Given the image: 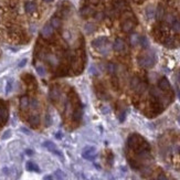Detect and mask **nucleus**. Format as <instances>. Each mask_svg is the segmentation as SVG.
I'll list each match as a JSON object with an SVG mask.
<instances>
[{"mask_svg":"<svg viewBox=\"0 0 180 180\" xmlns=\"http://www.w3.org/2000/svg\"><path fill=\"white\" fill-rule=\"evenodd\" d=\"M127 156L129 165L136 170H147L153 160L149 144L137 134L130 135L127 139Z\"/></svg>","mask_w":180,"mask_h":180,"instance_id":"nucleus-1","label":"nucleus"},{"mask_svg":"<svg viewBox=\"0 0 180 180\" xmlns=\"http://www.w3.org/2000/svg\"><path fill=\"white\" fill-rule=\"evenodd\" d=\"M137 62L140 67L149 69V67L154 66V64H155V59H154V57L149 55V54H145V55H142V57L138 58Z\"/></svg>","mask_w":180,"mask_h":180,"instance_id":"nucleus-2","label":"nucleus"},{"mask_svg":"<svg viewBox=\"0 0 180 180\" xmlns=\"http://www.w3.org/2000/svg\"><path fill=\"white\" fill-rule=\"evenodd\" d=\"M28 122L33 128H38L41 124V117L40 114H30L28 117Z\"/></svg>","mask_w":180,"mask_h":180,"instance_id":"nucleus-3","label":"nucleus"},{"mask_svg":"<svg viewBox=\"0 0 180 180\" xmlns=\"http://www.w3.org/2000/svg\"><path fill=\"white\" fill-rule=\"evenodd\" d=\"M113 49L116 52H123L125 49H126V44H125V41L121 38H117L113 43Z\"/></svg>","mask_w":180,"mask_h":180,"instance_id":"nucleus-4","label":"nucleus"},{"mask_svg":"<svg viewBox=\"0 0 180 180\" xmlns=\"http://www.w3.org/2000/svg\"><path fill=\"white\" fill-rule=\"evenodd\" d=\"M53 32H54V28L52 27L50 23H48L43 27L42 31H41V35H42L44 39H49L50 37H52Z\"/></svg>","mask_w":180,"mask_h":180,"instance_id":"nucleus-5","label":"nucleus"},{"mask_svg":"<svg viewBox=\"0 0 180 180\" xmlns=\"http://www.w3.org/2000/svg\"><path fill=\"white\" fill-rule=\"evenodd\" d=\"M158 86H159V89L164 92H168L171 90V86H170L169 81L167 80L166 78H162L158 81Z\"/></svg>","mask_w":180,"mask_h":180,"instance_id":"nucleus-6","label":"nucleus"},{"mask_svg":"<svg viewBox=\"0 0 180 180\" xmlns=\"http://www.w3.org/2000/svg\"><path fill=\"white\" fill-rule=\"evenodd\" d=\"M106 43H107V38H105V37H100V38H96L92 41V46L98 49V48L104 46Z\"/></svg>","mask_w":180,"mask_h":180,"instance_id":"nucleus-7","label":"nucleus"},{"mask_svg":"<svg viewBox=\"0 0 180 180\" xmlns=\"http://www.w3.org/2000/svg\"><path fill=\"white\" fill-rule=\"evenodd\" d=\"M94 14H95L94 9L92 8V7H90V6H85L83 8H81V10H80V14L83 17V18H87V17H90V16H93Z\"/></svg>","mask_w":180,"mask_h":180,"instance_id":"nucleus-8","label":"nucleus"},{"mask_svg":"<svg viewBox=\"0 0 180 180\" xmlns=\"http://www.w3.org/2000/svg\"><path fill=\"white\" fill-rule=\"evenodd\" d=\"M29 108L31 110V112H32L31 114H39V113H37V110H39V108H40V103H39V101L37 100V98L30 100Z\"/></svg>","mask_w":180,"mask_h":180,"instance_id":"nucleus-9","label":"nucleus"},{"mask_svg":"<svg viewBox=\"0 0 180 180\" xmlns=\"http://www.w3.org/2000/svg\"><path fill=\"white\" fill-rule=\"evenodd\" d=\"M134 27H135L134 22H133L132 20L128 19V20H126V21L123 22V24H122V30H123L124 32L128 33V32H130L133 29H134Z\"/></svg>","mask_w":180,"mask_h":180,"instance_id":"nucleus-10","label":"nucleus"},{"mask_svg":"<svg viewBox=\"0 0 180 180\" xmlns=\"http://www.w3.org/2000/svg\"><path fill=\"white\" fill-rule=\"evenodd\" d=\"M35 10H37V5H35V2H33V1H27V2L24 3V11H26L27 14H33Z\"/></svg>","mask_w":180,"mask_h":180,"instance_id":"nucleus-11","label":"nucleus"},{"mask_svg":"<svg viewBox=\"0 0 180 180\" xmlns=\"http://www.w3.org/2000/svg\"><path fill=\"white\" fill-rule=\"evenodd\" d=\"M49 97H50V100H51L53 103H57L58 101L60 100V91H59V89H57V87H53V89H51V91H50V94H49Z\"/></svg>","mask_w":180,"mask_h":180,"instance_id":"nucleus-12","label":"nucleus"},{"mask_svg":"<svg viewBox=\"0 0 180 180\" xmlns=\"http://www.w3.org/2000/svg\"><path fill=\"white\" fill-rule=\"evenodd\" d=\"M29 103H30L29 97L22 96L21 98H20V110H21L22 112H27V110H29Z\"/></svg>","mask_w":180,"mask_h":180,"instance_id":"nucleus-13","label":"nucleus"},{"mask_svg":"<svg viewBox=\"0 0 180 180\" xmlns=\"http://www.w3.org/2000/svg\"><path fill=\"white\" fill-rule=\"evenodd\" d=\"M155 17H156L157 20H162L165 17V9L161 5H159L157 7L156 11H155Z\"/></svg>","mask_w":180,"mask_h":180,"instance_id":"nucleus-14","label":"nucleus"},{"mask_svg":"<svg viewBox=\"0 0 180 180\" xmlns=\"http://www.w3.org/2000/svg\"><path fill=\"white\" fill-rule=\"evenodd\" d=\"M50 24H51L54 29H59V28L61 27V20H60V18H58V17H53L51 19V21H50Z\"/></svg>","mask_w":180,"mask_h":180,"instance_id":"nucleus-15","label":"nucleus"},{"mask_svg":"<svg viewBox=\"0 0 180 180\" xmlns=\"http://www.w3.org/2000/svg\"><path fill=\"white\" fill-rule=\"evenodd\" d=\"M139 84H140V80L137 76H134V78L130 80V87H132L133 90L137 89V86L139 85Z\"/></svg>","mask_w":180,"mask_h":180,"instance_id":"nucleus-16","label":"nucleus"},{"mask_svg":"<svg viewBox=\"0 0 180 180\" xmlns=\"http://www.w3.org/2000/svg\"><path fill=\"white\" fill-rule=\"evenodd\" d=\"M171 29L175 31V32H180V20L175 19L174 22L171 23Z\"/></svg>","mask_w":180,"mask_h":180,"instance_id":"nucleus-17","label":"nucleus"},{"mask_svg":"<svg viewBox=\"0 0 180 180\" xmlns=\"http://www.w3.org/2000/svg\"><path fill=\"white\" fill-rule=\"evenodd\" d=\"M84 29H85V31L87 33H92V32H94L95 26L93 23H86L85 27H84Z\"/></svg>","mask_w":180,"mask_h":180,"instance_id":"nucleus-18","label":"nucleus"},{"mask_svg":"<svg viewBox=\"0 0 180 180\" xmlns=\"http://www.w3.org/2000/svg\"><path fill=\"white\" fill-rule=\"evenodd\" d=\"M116 65L114 64V63H108L107 64V71H108V73L110 74H115V72H116Z\"/></svg>","mask_w":180,"mask_h":180,"instance_id":"nucleus-19","label":"nucleus"},{"mask_svg":"<svg viewBox=\"0 0 180 180\" xmlns=\"http://www.w3.org/2000/svg\"><path fill=\"white\" fill-rule=\"evenodd\" d=\"M164 19H165V21H166L168 24H171L172 22H174V20L176 19V18L174 16H172L171 14H166V16L164 17Z\"/></svg>","mask_w":180,"mask_h":180,"instance_id":"nucleus-20","label":"nucleus"},{"mask_svg":"<svg viewBox=\"0 0 180 180\" xmlns=\"http://www.w3.org/2000/svg\"><path fill=\"white\" fill-rule=\"evenodd\" d=\"M139 35L138 34H133L132 37H130V43H132L133 46H136L137 43H139Z\"/></svg>","mask_w":180,"mask_h":180,"instance_id":"nucleus-21","label":"nucleus"},{"mask_svg":"<svg viewBox=\"0 0 180 180\" xmlns=\"http://www.w3.org/2000/svg\"><path fill=\"white\" fill-rule=\"evenodd\" d=\"M145 90H146V84L140 82V84L137 86V89L135 90V91L137 92L138 94H142V93H144V92H145Z\"/></svg>","mask_w":180,"mask_h":180,"instance_id":"nucleus-22","label":"nucleus"},{"mask_svg":"<svg viewBox=\"0 0 180 180\" xmlns=\"http://www.w3.org/2000/svg\"><path fill=\"white\" fill-rule=\"evenodd\" d=\"M139 44H142L144 48H146V46H148V41L147 39L145 38V37H140L139 38Z\"/></svg>","mask_w":180,"mask_h":180,"instance_id":"nucleus-23","label":"nucleus"},{"mask_svg":"<svg viewBox=\"0 0 180 180\" xmlns=\"http://www.w3.org/2000/svg\"><path fill=\"white\" fill-rule=\"evenodd\" d=\"M146 14H147V17H148V18H151V17H153L154 14H155V11H154V9L150 7V8H148V9H147V11H146Z\"/></svg>","mask_w":180,"mask_h":180,"instance_id":"nucleus-24","label":"nucleus"},{"mask_svg":"<svg viewBox=\"0 0 180 180\" xmlns=\"http://www.w3.org/2000/svg\"><path fill=\"white\" fill-rule=\"evenodd\" d=\"M28 169L29 170H35V171H38V167L37 166H34V165L33 164H31V162H29V164H28Z\"/></svg>","mask_w":180,"mask_h":180,"instance_id":"nucleus-25","label":"nucleus"},{"mask_svg":"<svg viewBox=\"0 0 180 180\" xmlns=\"http://www.w3.org/2000/svg\"><path fill=\"white\" fill-rule=\"evenodd\" d=\"M11 89H12V82L9 81L8 84H7V87H6V93H9L11 91Z\"/></svg>","mask_w":180,"mask_h":180,"instance_id":"nucleus-26","label":"nucleus"},{"mask_svg":"<svg viewBox=\"0 0 180 180\" xmlns=\"http://www.w3.org/2000/svg\"><path fill=\"white\" fill-rule=\"evenodd\" d=\"M95 18H96V20H98V21H101V20L104 18V14H102V12H98V14H95Z\"/></svg>","mask_w":180,"mask_h":180,"instance_id":"nucleus-27","label":"nucleus"},{"mask_svg":"<svg viewBox=\"0 0 180 180\" xmlns=\"http://www.w3.org/2000/svg\"><path fill=\"white\" fill-rule=\"evenodd\" d=\"M90 2L93 3V5H97V3L100 2V0H89Z\"/></svg>","mask_w":180,"mask_h":180,"instance_id":"nucleus-28","label":"nucleus"},{"mask_svg":"<svg viewBox=\"0 0 180 180\" xmlns=\"http://www.w3.org/2000/svg\"><path fill=\"white\" fill-rule=\"evenodd\" d=\"M26 62H27V60H23V61H22L21 63L19 64V67H22V66H23V65L26 64Z\"/></svg>","mask_w":180,"mask_h":180,"instance_id":"nucleus-29","label":"nucleus"},{"mask_svg":"<svg viewBox=\"0 0 180 180\" xmlns=\"http://www.w3.org/2000/svg\"><path fill=\"white\" fill-rule=\"evenodd\" d=\"M43 1H44V2H52L53 0H43Z\"/></svg>","mask_w":180,"mask_h":180,"instance_id":"nucleus-30","label":"nucleus"}]
</instances>
